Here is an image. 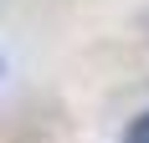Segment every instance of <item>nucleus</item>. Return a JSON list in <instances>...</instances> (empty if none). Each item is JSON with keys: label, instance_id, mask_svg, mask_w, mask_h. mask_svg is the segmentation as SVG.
<instances>
[{"label": "nucleus", "instance_id": "obj_1", "mask_svg": "<svg viewBox=\"0 0 149 143\" xmlns=\"http://www.w3.org/2000/svg\"><path fill=\"white\" fill-rule=\"evenodd\" d=\"M129 143H149V113H139L129 123Z\"/></svg>", "mask_w": 149, "mask_h": 143}]
</instances>
